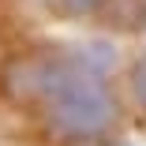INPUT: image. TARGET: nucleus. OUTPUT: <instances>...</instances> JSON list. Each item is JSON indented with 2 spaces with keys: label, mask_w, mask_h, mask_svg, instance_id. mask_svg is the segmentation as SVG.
<instances>
[{
  "label": "nucleus",
  "mask_w": 146,
  "mask_h": 146,
  "mask_svg": "<svg viewBox=\"0 0 146 146\" xmlns=\"http://www.w3.org/2000/svg\"><path fill=\"white\" fill-rule=\"evenodd\" d=\"M71 56H75V64L82 71H90V75H109L116 68V49L109 41H82V45H71Z\"/></svg>",
  "instance_id": "1"
},
{
  "label": "nucleus",
  "mask_w": 146,
  "mask_h": 146,
  "mask_svg": "<svg viewBox=\"0 0 146 146\" xmlns=\"http://www.w3.org/2000/svg\"><path fill=\"white\" fill-rule=\"evenodd\" d=\"M52 4L64 19H86V15H98L109 0H52Z\"/></svg>",
  "instance_id": "2"
},
{
  "label": "nucleus",
  "mask_w": 146,
  "mask_h": 146,
  "mask_svg": "<svg viewBox=\"0 0 146 146\" xmlns=\"http://www.w3.org/2000/svg\"><path fill=\"white\" fill-rule=\"evenodd\" d=\"M131 90H135L139 105L146 109V56H139V60H135V68H131Z\"/></svg>",
  "instance_id": "3"
}]
</instances>
